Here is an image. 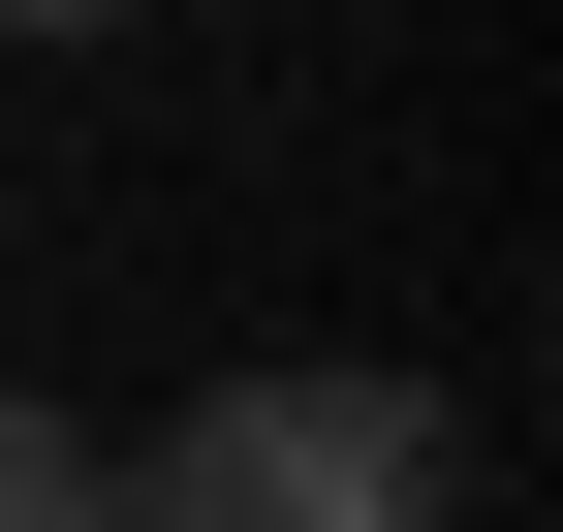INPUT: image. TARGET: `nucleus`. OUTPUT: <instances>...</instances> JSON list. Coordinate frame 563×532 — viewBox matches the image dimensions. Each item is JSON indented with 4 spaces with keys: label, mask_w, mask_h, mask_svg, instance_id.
Here are the masks:
<instances>
[{
    "label": "nucleus",
    "mask_w": 563,
    "mask_h": 532,
    "mask_svg": "<svg viewBox=\"0 0 563 532\" xmlns=\"http://www.w3.org/2000/svg\"><path fill=\"white\" fill-rule=\"evenodd\" d=\"M439 501H470V439L407 376H220L157 470H95V532H439Z\"/></svg>",
    "instance_id": "obj_1"
},
{
    "label": "nucleus",
    "mask_w": 563,
    "mask_h": 532,
    "mask_svg": "<svg viewBox=\"0 0 563 532\" xmlns=\"http://www.w3.org/2000/svg\"><path fill=\"white\" fill-rule=\"evenodd\" d=\"M0 532H95V439H63L32 376H0Z\"/></svg>",
    "instance_id": "obj_2"
},
{
    "label": "nucleus",
    "mask_w": 563,
    "mask_h": 532,
    "mask_svg": "<svg viewBox=\"0 0 563 532\" xmlns=\"http://www.w3.org/2000/svg\"><path fill=\"white\" fill-rule=\"evenodd\" d=\"M0 32H125V0H0Z\"/></svg>",
    "instance_id": "obj_3"
}]
</instances>
